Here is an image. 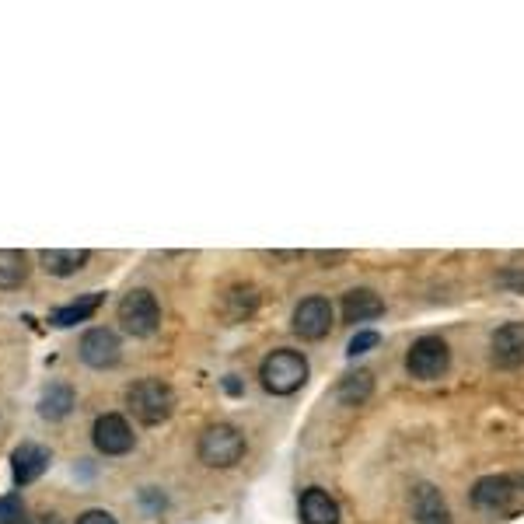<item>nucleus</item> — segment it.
Segmentation results:
<instances>
[{
    "instance_id": "1",
    "label": "nucleus",
    "mask_w": 524,
    "mask_h": 524,
    "mask_svg": "<svg viewBox=\"0 0 524 524\" xmlns=\"http://www.w3.org/2000/svg\"><path fill=\"white\" fill-rule=\"evenodd\" d=\"M308 357L301 350H290V346H280V350L266 353L259 364V381L269 395H294L308 385Z\"/></svg>"
},
{
    "instance_id": "2",
    "label": "nucleus",
    "mask_w": 524,
    "mask_h": 524,
    "mask_svg": "<svg viewBox=\"0 0 524 524\" xmlns=\"http://www.w3.org/2000/svg\"><path fill=\"white\" fill-rule=\"evenodd\" d=\"M126 409L133 413V420H140L144 427H158V423L172 420L175 413V392L172 385H165L161 378H140L126 388Z\"/></svg>"
},
{
    "instance_id": "3",
    "label": "nucleus",
    "mask_w": 524,
    "mask_h": 524,
    "mask_svg": "<svg viewBox=\"0 0 524 524\" xmlns=\"http://www.w3.org/2000/svg\"><path fill=\"white\" fill-rule=\"evenodd\" d=\"M245 451H249V441L235 423H210L196 444V455L207 469H235Z\"/></svg>"
},
{
    "instance_id": "4",
    "label": "nucleus",
    "mask_w": 524,
    "mask_h": 524,
    "mask_svg": "<svg viewBox=\"0 0 524 524\" xmlns=\"http://www.w3.org/2000/svg\"><path fill=\"white\" fill-rule=\"evenodd\" d=\"M116 315H119L123 332L133 339H147L161 329V304H158V297H154V290H147V287H137V290H130V294H123Z\"/></svg>"
},
{
    "instance_id": "5",
    "label": "nucleus",
    "mask_w": 524,
    "mask_h": 524,
    "mask_svg": "<svg viewBox=\"0 0 524 524\" xmlns=\"http://www.w3.org/2000/svg\"><path fill=\"white\" fill-rule=\"evenodd\" d=\"M451 371V346L441 336H420L406 350V374L413 381H441Z\"/></svg>"
},
{
    "instance_id": "6",
    "label": "nucleus",
    "mask_w": 524,
    "mask_h": 524,
    "mask_svg": "<svg viewBox=\"0 0 524 524\" xmlns=\"http://www.w3.org/2000/svg\"><path fill=\"white\" fill-rule=\"evenodd\" d=\"M332 325H336V308H332V301L322 294L301 297V301L294 304V311H290V329H294V336L304 339V343H322L332 332Z\"/></svg>"
},
{
    "instance_id": "7",
    "label": "nucleus",
    "mask_w": 524,
    "mask_h": 524,
    "mask_svg": "<svg viewBox=\"0 0 524 524\" xmlns=\"http://www.w3.org/2000/svg\"><path fill=\"white\" fill-rule=\"evenodd\" d=\"M91 441H95V451L105 458H119L130 455L137 448V434H133L130 420L123 413H102L91 427Z\"/></svg>"
},
{
    "instance_id": "8",
    "label": "nucleus",
    "mask_w": 524,
    "mask_h": 524,
    "mask_svg": "<svg viewBox=\"0 0 524 524\" xmlns=\"http://www.w3.org/2000/svg\"><path fill=\"white\" fill-rule=\"evenodd\" d=\"M77 353H81L84 364L95 367V371H109V367H116L119 360H123V343H119V336L112 329L95 325V329H88L81 336Z\"/></svg>"
},
{
    "instance_id": "9",
    "label": "nucleus",
    "mask_w": 524,
    "mask_h": 524,
    "mask_svg": "<svg viewBox=\"0 0 524 524\" xmlns=\"http://www.w3.org/2000/svg\"><path fill=\"white\" fill-rule=\"evenodd\" d=\"M339 311H343V322L346 325H367V322H378L381 315H385V297L378 294V290L371 287H353L343 294V304H339Z\"/></svg>"
},
{
    "instance_id": "10",
    "label": "nucleus",
    "mask_w": 524,
    "mask_h": 524,
    "mask_svg": "<svg viewBox=\"0 0 524 524\" xmlns=\"http://www.w3.org/2000/svg\"><path fill=\"white\" fill-rule=\"evenodd\" d=\"M490 360L504 371L524 364V322H507L490 336Z\"/></svg>"
},
{
    "instance_id": "11",
    "label": "nucleus",
    "mask_w": 524,
    "mask_h": 524,
    "mask_svg": "<svg viewBox=\"0 0 524 524\" xmlns=\"http://www.w3.org/2000/svg\"><path fill=\"white\" fill-rule=\"evenodd\" d=\"M409 511H413L416 524H451V511L444 493L434 483H420L409 493Z\"/></svg>"
},
{
    "instance_id": "12",
    "label": "nucleus",
    "mask_w": 524,
    "mask_h": 524,
    "mask_svg": "<svg viewBox=\"0 0 524 524\" xmlns=\"http://www.w3.org/2000/svg\"><path fill=\"white\" fill-rule=\"evenodd\" d=\"M297 518L301 524H339L343 511H339L336 497L322 486H308V490L297 497Z\"/></svg>"
},
{
    "instance_id": "13",
    "label": "nucleus",
    "mask_w": 524,
    "mask_h": 524,
    "mask_svg": "<svg viewBox=\"0 0 524 524\" xmlns=\"http://www.w3.org/2000/svg\"><path fill=\"white\" fill-rule=\"evenodd\" d=\"M49 462H53V455H49L42 444L35 441H21L18 448H14L11 455V476H14V486H28L35 483V479L42 476V472L49 469Z\"/></svg>"
},
{
    "instance_id": "14",
    "label": "nucleus",
    "mask_w": 524,
    "mask_h": 524,
    "mask_svg": "<svg viewBox=\"0 0 524 524\" xmlns=\"http://www.w3.org/2000/svg\"><path fill=\"white\" fill-rule=\"evenodd\" d=\"M514 493H518V486H514L511 476H483L476 486H472L469 500H472V507H479V511H504V507L514 500Z\"/></svg>"
},
{
    "instance_id": "15",
    "label": "nucleus",
    "mask_w": 524,
    "mask_h": 524,
    "mask_svg": "<svg viewBox=\"0 0 524 524\" xmlns=\"http://www.w3.org/2000/svg\"><path fill=\"white\" fill-rule=\"evenodd\" d=\"M74 402H77L74 388L63 385V381H53V385L39 395V416L42 420H49V423H56V420H63V416H70Z\"/></svg>"
},
{
    "instance_id": "16",
    "label": "nucleus",
    "mask_w": 524,
    "mask_h": 524,
    "mask_svg": "<svg viewBox=\"0 0 524 524\" xmlns=\"http://www.w3.org/2000/svg\"><path fill=\"white\" fill-rule=\"evenodd\" d=\"M91 259L88 249H42L39 262L49 276H74L77 269H84V262Z\"/></svg>"
},
{
    "instance_id": "17",
    "label": "nucleus",
    "mask_w": 524,
    "mask_h": 524,
    "mask_svg": "<svg viewBox=\"0 0 524 524\" xmlns=\"http://www.w3.org/2000/svg\"><path fill=\"white\" fill-rule=\"evenodd\" d=\"M102 301H105V294H81L77 301L56 308L53 315H49V322L60 325V329H70V325H77V322H84V318L95 315V311L102 308Z\"/></svg>"
},
{
    "instance_id": "18",
    "label": "nucleus",
    "mask_w": 524,
    "mask_h": 524,
    "mask_svg": "<svg viewBox=\"0 0 524 524\" xmlns=\"http://www.w3.org/2000/svg\"><path fill=\"white\" fill-rule=\"evenodd\" d=\"M28 273H32V266H28L25 252L0 249V290H18L28 280Z\"/></svg>"
},
{
    "instance_id": "19",
    "label": "nucleus",
    "mask_w": 524,
    "mask_h": 524,
    "mask_svg": "<svg viewBox=\"0 0 524 524\" xmlns=\"http://www.w3.org/2000/svg\"><path fill=\"white\" fill-rule=\"evenodd\" d=\"M374 392V374L371 371H357V374H346L343 381L336 385V399L346 402V406H364Z\"/></svg>"
},
{
    "instance_id": "20",
    "label": "nucleus",
    "mask_w": 524,
    "mask_h": 524,
    "mask_svg": "<svg viewBox=\"0 0 524 524\" xmlns=\"http://www.w3.org/2000/svg\"><path fill=\"white\" fill-rule=\"evenodd\" d=\"M256 304H259V294H256V287H231L228 294H224V315L231 318V322H245V318L256 311Z\"/></svg>"
},
{
    "instance_id": "21",
    "label": "nucleus",
    "mask_w": 524,
    "mask_h": 524,
    "mask_svg": "<svg viewBox=\"0 0 524 524\" xmlns=\"http://www.w3.org/2000/svg\"><path fill=\"white\" fill-rule=\"evenodd\" d=\"M21 518H25V504H21L18 493L0 497V524H18Z\"/></svg>"
},
{
    "instance_id": "22",
    "label": "nucleus",
    "mask_w": 524,
    "mask_h": 524,
    "mask_svg": "<svg viewBox=\"0 0 524 524\" xmlns=\"http://www.w3.org/2000/svg\"><path fill=\"white\" fill-rule=\"evenodd\" d=\"M381 343V336L374 329H360L357 336L350 339V346H346V353H350V357H360V353H367V350H374V346Z\"/></svg>"
},
{
    "instance_id": "23",
    "label": "nucleus",
    "mask_w": 524,
    "mask_h": 524,
    "mask_svg": "<svg viewBox=\"0 0 524 524\" xmlns=\"http://www.w3.org/2000/svg\"><path fill=\"white\" fill-rule=\"evenodd\" d=\"M77 524H119V521L112 518L109 511H84L81 518H77Z\"/></svg>"
},
{
    "instance_id": "24",
    "label": "nucleus",
    "mask_w": 524,
    "mask_h": 524,
    "mask_svg": "<svg viewBox=\"0 0 524 524\" xmlns=\"http://www.w3.org/2000/svg\"><path fill=\"white\" fill-rule=\"evenodd\" d=\"M28 524H60V518L56 514H39V518H32Z\"/></svg>"
}]
</instances>
